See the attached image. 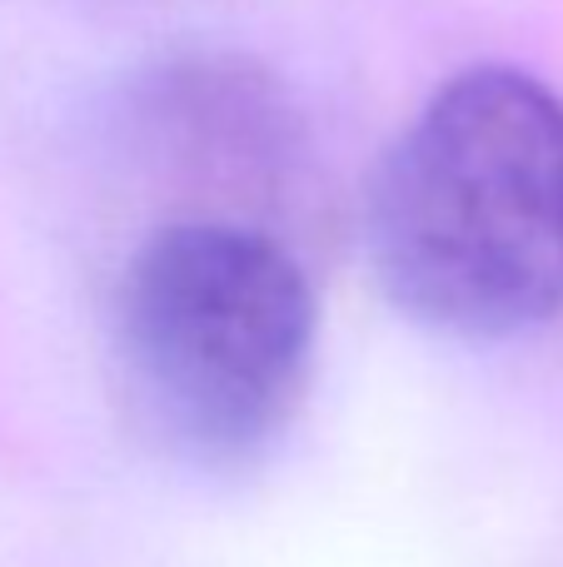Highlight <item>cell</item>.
Masks as SVG:
<instances>
[{
	"label": "cell",
	"instance_id": "6da1fadb",
	"mask_svg": "<svg viewBox=\"0 0 563 567\" xmlns=\"http://www.w3.org/2000/svg\"><path fill=\"white\" fill-rule=\"evenodd\" d=\"M365 239L419 323L504 339L563 309V100L514 65L434 90L379 159Z\"/></svg>",
	"mask_w": 563,
	"mask_h": 567
},
{
	"label": "cell",
	"instance_id": "7a4b0ae2",
	"mask_svg": "<svg viewBox=\"0 0 563 567\" xmlns=\"http://www.w3.org/2000/svg\"><path fill=\"white\" fill-rule=\"evenodd\" d=\"M319 303L285 239L235 215H180L135 245L110 293L125 403L170 453L255 463L315 369Z\"/></svg>",
	"mask_w": 563,
	"mask_h": 567
}]
</instances>
